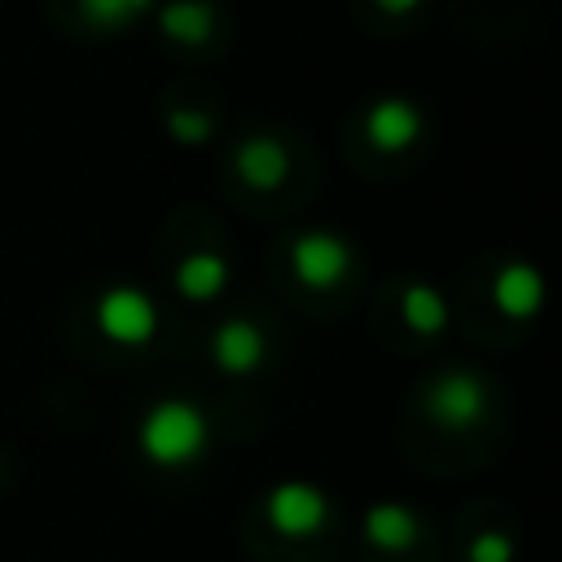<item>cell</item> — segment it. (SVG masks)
Wrapping results in <instances>:
<instances>
[{
  "mask_svg": "<svg viewBox=\"0 0 562 562\" xmlns=\"http://www.w3.org/2000/svg\"><path fill=\"white\" fill-rule=\"evenodd\" d=\"M382 13H395V18H404V13H413V9H422V0H373Z\"/></svg>",
  "mask_w": 562,
  "mask_h": 562,
  "instance_id": "17",
  "label": "cell"
},
{
  "mask_svg": "<svg viewBox=\"0 0 562 562\" xmlns=\"http://www.w3.org/2000/svg\"><path fill=\"white\" fill-rule=\"evenodd\" d=\"M154 22L171 44L198 48L215 31V9L206 0H167V4H154Z\"/></svg>",
  "mask_w": 562,
  "mask_h": 562,
  "instance_id": "7",
  "label": "cell"
},
{
  "mask_svg": "<svg viewBox=\"0 0 562 562\" xmlns=\"http://www.w3.org/2000/svg\"><path fill=\"white\" fill-rule=\"evenodd\" d=\"M211 351H215L220 369H228V373H250V369L263 360L268 347H263V334H259L255 321H224V325L215 329Z\"/></svg>",
  "mask_w": 562,
  "mask_h": 562,
  "instance_id": "8",
  "label": "cell"
},
{
  "mask_svg": "<svg viewBox=\"0 0 562 562\" xmlns=\"http://www.w3.org/2000/svg\"><path fill=\"white\" fill-rule=\"evenodd\" d=\"M224 281H228V268H224V259L211 255V250H198V255H189V259L176 268V285H180L184 299H193V303L215 299V294L224 290Z\"/></svg>",
  "mask_w": 562,
  "mask_h": 562,
  "instance_id": "11",
  "label": "cell"
},
{
  "mask_svg": "<svg viewBox=\"0 0 562 562\" xmlns=\"http://www.w3.org/2000/svg\"><path fill=\"white\" fill-rule=\"evenodd\" d=\"M404 321L417 329V334H439L448 325V303L435 285H408L404 290Z\"/></svg>",
  "mask_w": 562,
  "mask_h": 562,
  "instance_id": "14",
  "label": "cell"
},
{
  "mask_svg": "<svg viewBox=\"0 0 562 562\" xmlns=\"http://www.w3.org/2000/svg\"><path fill=\"white\" fill-rule=\"evenodd\" d=\"M79 18L97 31H127L154 13V0H75Z\"/></svg>",
  "mask_w": 562,
  "mask_h": 562,
  "instance_id": "13",
  "label": "cell"
},
{
  "mask_svg": "<svg viewBox=\"0 0 562 562\" xmlns=\"http://www.w3.org/2000/svg\"><path fill=\"white\" fill-rule=\"evenodd\" d=\"M470 562H514V544L501 531H483L470 544Z\"/></svg>",
  "mask_w": 562,
  "mask_h": 562,
  "instance_id": "16",
  "label": "cell"
},
{
  "mask_svg": "<svg viewBox=\"0 0 562 562\" xmlns=\"http://www.w3.org/2000/svg\"><path fill=\"white\" fill-rule=\"evenodd\" d=\"M237 171H241V180L255 184V189H277V184L285 180V171H290V158H285L281 140H272V136H250V140L237 145Z\"/></svg>",
  "mask_w": 562,
  "mask_h": 562,
  "instance_id": "10",
  "label": "cell"
},
{
  "mask_svg": "<svg viewBox=\"0 0 562 562\" xmlns=\"http://www.w3.org/2000/svg\"><path fill=\"white\" fill-rule=\"evenodd\" d=\"M329 505H325V492L312 487V483H281L272 487L268 496V518L272 527H281L285 536H307L325 522Z\"/></svg>",
  "mask_w": 562,
  "mask_h": 562,
  "instance_id": "4",
  "label": "cell"
},
{
  "mask_svg": "<svg viewBox=\"0 0 562 562\" xmlns=\"http://www.w3.org/2000/svg\"><path fill=\"white\" fill-rule=\"evenodd\" d=\"M364 536L378 549H408L417 540V518L404 505H373L364 514Z\"/></svg>",
  "mask_w": 562,
  "mask_h": 562,
  "instance_id": "12",
  "label": "cell"
},
{
  "mask_svg": "<svg viewBox=\"0 0 562 562\" xmlns=\"http://www.w3.org/2000/svg\"><path fill=\"white\" fill-rule=\"evenodd\" d=\"M417 132H422V114H417V105L404 101V97H382V101H373L369 114H364V136H369L378 149H386V154L408 149V145L417 140Z\"/></svg>",
  "mask_w": 562,
  "mask_h": 562,
  "instance_id": "6",
  "label": "cell"
},
{
  "mask_svg": "<svg viewBox=\"0 0 562 562\" xmlns=\"http://www.w3.org/2000/svg\"><path fill=\"white\" fill-rule=\"evenodd\" d=\"M426 408H430V417H435L439 426H448V430H465V426H474V422L487 413V386H483L479 373H470V369H452V373H443V378L430 382V391H426Z\"/></svg>",
  "mask_w": 562,
  "mask_h": 562,
  "instance_id": "2",
  "label": "cell"
},
{
  "mask_svg": "<svg viewBox=\"0 0 562 562\" xmlns=\"http://www.w3.org/2000/svg\"><path fill=\"white\" fill-rule=\"evenodd\" d=\"M97 321H101V329H105L114 342H123V347L149 342V334H154V325H158L154 303H149L140 290H132V285L105 290L101 303H97Z\"/></svg>",
  "mask_w": 562,
  "mask_h": 562,
  "instance_id": "3",
  "label": "cell"
},
{
  "mask_svg": "<svg viewBox=\"0 0 562 562\" xmlns=\"http://www.w3.org/2000/svg\"><path fill=\"white\" fill-rule=\"evenodd\" d=\"M290 259H294V272H299L307 285H334V281H342V272H347V263H351V250H347V241L334 237V233H303V237L294 241Z\"/></svg>",
  "mask_w": 562,
  "mask_h": 562,
  "instance_id": "5",
  "label": "cell"
},
{
  "mask_svg": "<svg viewBox=\"0 0 562 562\" xmlns=\"http://www.w3.org/2000/svg\"><path fill=\"white\" fill-rule=\"evenodd\" d=\"M540 294H544V285H540V272L531 263H505L492 281V299L505 316H522V321L536 316Z\"/></svg>",
  "mask_w": 562,
  "mask_h": 562,
  "instance_id": "9",
  "label": "cell"
},
{
  "mask_svg": "<svg viewBox=\"0 0 562 562\" xmlns=\"http://www.w3.org/2000/svg\"><path fill=\"white\" fill-rule=\"evenodd\" d=\"M140 448L154 465H189L206 448V417L189 400H162L140 422Z\"/></svg>",
  "mask_w": 562,
  "mask_h": 562,
  "instance_id": "1",
  "label": "cell"
},
{
  "mask_svg": "<svg viewBox=\"0 0 562 562\" xmlns=\"http://www.w3.org/2000/svg\"><path fill=\"white\" fill-rule=\"evenodd\" d=\"M167 132H171L180 145H202V140L215 132V123H211V114H206V110L176 105V110L167 114Z\"/></svg>",
  "mask_w": 562,
  "mask_h": 562,
  "instance_id": "15",
  "label": "cell"
}]
</instances>
